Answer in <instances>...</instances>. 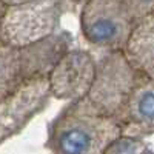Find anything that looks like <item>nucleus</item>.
Masks as SVG:
<instances>
[{"mask_svg": "<svg viewBox=\"0 0 154 154\" xmlns=\"http://www.w3.org/2000/svg\"><path fill=\"white\" fill-rule=\"evenodd\" d=\"M5 9H6V6L0 2V19H2V16H3V12H5Z\"/></svg>", "mask_w": 154, "mask_h": 154, "instance_id": "14", "label": "nucleus"}, {"mask_svg": "<svg viewBox=\"0 0 154 154\" xmlns=\"http://www.w3.org/2000/svg\"><path fill=\"white\" fill-rule=\"evenodd\" d=\"M120 136L117 120L83 97L69 102L53 119L45 146L53 154H105Z\"/></svg>", "mask_w": 154, "mask_h": 154, "instance_id": "1", "label": "nucleus"}, {"mask_svg": "<svg viewBox=\"0 0 154 154\" xmlns=\"http://www.w3.org/2000/svg\"><path fill=\"white\" fill-rule=\"evenodd\" d=\"M51 99L48 77L35 79L0 100V143L19 134Z\"/></svg>", "mask_w": 154, "mask_h": 154, "instance_id": "6", "label": "nucleus"}, {"mask_svg": "<svg viewBox=\"0 0 154 154\" xmlns=\"http://www.w3.org/2000/svg\"><path fill=\"white\" fill-rule=\"evenodd\" d=\"M96 74V59L85 49H68L48 74L51 97L75 102L86 97Z\"/></svg>", "mask_w": 154, "mask_h": 154, "instance_id": "7", "label": "nucleus"}, {"mask_svg": "<svg viewBox=\"0 0 154 154\" xmlns=\"http://www.w3.org/2000/svg\"><path fill=\"white\" fill-rule=\"evenodd\" d=\"M140 79L142 74L125 51H106L96 60L94 80L85 99L100 112L116 117Z\"/></svg>", "mask_w": 154, "mask_h": 154, "instance_id": "4", "label": "nucleus"}, {"mask_svg": "<svg viewBox=\"0 0 154 154\" xmlns=\"http://www.w3.org/2000/svg\"><path fill=\"white\" fill-rule=\"evenodd\" d=\"M5 6H12V5H19V3H25V2H32V0H0Z\"/></svg>", "mask_w": 154, "mask_h": 154, "instance_id": "12", "label": "nucleus"}, {"mask_svg": "<svg viewBox=\"0 0 154 154\" xmlns=\"http://www.w3.org/2000/svg\"><path fill=\"white\" fill-rule=\"evenodd\" d=\"M136 20L120 0H86L80 6V32L96 48L123 51Z\"/></svg>", "mask_w": 154, "mask_h": 154, "instance_id": "5", "label": "nucleus"}, {"mask_svg": "<svg viewBox=\"0 0 154 154\" xmlns=\"http://www.w3.org/2000/svg\"><path fill=\"white\" fill-rule=\"evenodd\" d=\"M69 42L65 32H56L23 48L0 43V100L35 79L48 77L57 60L69 49Z\"/></svg>", "mask_w": 154, "mask_h": 154, "instance_id": "2", "label": "nucleus"}, {"mask_svg": "<svg viewBox=\"0 0 154 154\" xmlns=\"http://www.w3.org/2000/svg\"><path fill=\"white\" fill-rule=\"evenodd\" d=\"M62 8L60 0H32L6 6L0 19V43L23 48L54 35Z\"/></svg>", "mask_w": 154, "mask_h": 154, "instance_id": "3", "label": "nucleus"}, {"mask_svg": "<svg viewBox=\"0 0 154 154\" xmlns=\"http://www.w3.org/2000/svg\"><path fill=\"white\" fill-rule=\"evenodd\" d=\"M140 154H154V151H151V149H145V151H142V152H140Z\"/></svg>", "mask_w": 154, "mask_h": 154, "instance_id": "15", "label": "nucleus"}, {"mask_svg": "<svg viewBox=\"0 0 154 154\" xmlns=\"http://www.w3.org/2000/svg\"><path fill=\"white\" fill-rule=\"evenodd\" d=\"M145 149L146 146L143 143V139L120 136L111 143V146L106 149L105 154H140Z\"/></svg>", "mask_w": 154, "mask_h": 154, "instance_id": "10", "label": "nucleus"}, {"mask_svg": "<svg viewBox=\"0 0 154 154\" xmlns=\"http://www.w3.org/2000/svg\"><path fill=\"white\" fill-rule=\"evenodd\" d=\"M123 51L136 69L154 82V14L136 23Z\"/></svg>", "mask_w": 154, "mask_h": 154, "instance_id": "9", "label": "nucleus"}, {"mask_svg": "<svg viewBox=\"0 0 154 154\" xmlns=\"http://www.w3.org/2000/svg\"><path fill=\"white\" fill-rule=\"evenodd\" d=\"M122 136L145 139L154 134V82L142 75L122 109L116 114Z\"/></svg>", "mask_w": 154, "mask_h": 154, "instance_id": "8", "label": "nucleus"}, {"mask_svg": "<svg viewBox=\"0 0 154 154\" xmlns=\"http://www.w3.org/2000/svg\"><path fill=\"white\" fill-rule=\"evenodd\" d=\"M60 2H62L63 6H65V5H80L82 6L86 0H60Z\"/></svg>", "mask_w": 154, "mask_h": 154, "instance_id": "13", "label": "nucleus"}, {"mask_svg": "<svg viewBox=\"0 0 154 154\" xmlns=\"http://www.w3.org/2000/svg\"><path fill=\"white\" fill-rule=\"evenodd\" d=\"M136 22L154 14V0H120Z\"/></svg>", "mask_w": 154, "mask_h": 154, "instance_id": "11", "label": "nucleus"}]
</instances>
